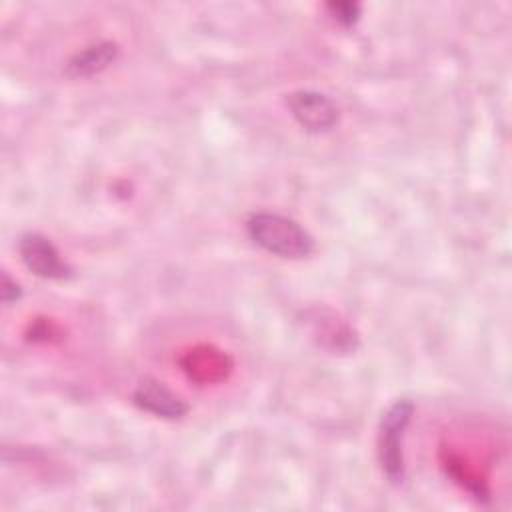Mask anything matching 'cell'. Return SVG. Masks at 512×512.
Segmentation results:
<instances>
[{"label":"cell","mask_w":512,"mask_h":512,"mask_svg":"<svg viewBox=\"0 0 512 512\" xmlns=\"http://www.w3.org/2000/svg\"><path fill=\"white\" fill-rule=\"evenodd\" d=\"M414 404L408 398L396 400L380 420L378 434V452L382 472L392 484H400L404 480V456H402V438L404 430L410 422Z\"/></svg>","instance_id":"2"},{"label":"cell","mask_w":512,"mask_h":512,"mask_svg":"<svg viewBox=\"0 0 512 512\" xmlns=\"http://www.w3.org/2000/svg\"><path fill=\"white\" fill-rule=\"evenodd\" d=\"M248 236L262 250L288 260H300L314 252L312 234L300 226L296 220L274 214V212H258L252 214L246 222Z\"/></svg>","instance_id":"1"},{"label":"cell","mask_w":512,"mask_h":512,"mask_svg":"<svg viewBox=\"0 0 512 512\" xmlns=\"http://www.w3.org/2000/svg\"><path fill=\"white\" fill-rule=\"evenodd\" d=\"M18 254L24 266L40 278L62 280L70 276V266L64 262L56 246L38 232H26L20 236Z\"/></svg>","instance_id":"4"},{"label":"cell","mask_w":512,"mask_h":512,"mask_svg":"<svg viewBox=\"0 0 512 512\" xmlns=\"http://www.w3.org/2000/svg\"><path fill=\"white\" fill-rule=\"evenodd\" d=\"M132 402L140 410L166 420H178L188 412V406L180 396H176L158 380H150V378L142 380L136 386V390L132 392Z\"/></svg>","instance_id":"5"},{"label":"cell","mask_w":512,"mask_h":512,"mask_svg":"<svg viewBox=\"0 0 512 512\" xmlns=\"http://www.w3.org/2000/svg\"><path fill=\"white\" fill-rule=\"evenodd\" d=\"M286 104L294 120L308 132H330L338 124V108L322 92L296 90L288 94Z\"/></svg>","instance_id":"3"},{"label":"cell","mask_w":512,"mask_h":512,"mask_svg":"<svg viewBox=\"0 0 512 512\" xmlns=\"http://www.w3.org/2000/svg\"><path fill=\"white\" fill-rule=\"evenodd\" d=\"M0 296H2V302L4 304H10L14 300H18L22 296V290L20 286L8 278V274L2 276V288H0Z\"/></svg>","instance_id":"8"},{"label":"cell","mask_w":512,"mask_h":512,"mask_svg":"<svg viewBox=\"0 0 512 512\" xmlns=\"http://www.w3.org/2000/svg\"><path fill=\"white\" fill-rule=\"evenodd\" d=\"M116 54H118V46L114 42H98L94 46H88L68 62V74L72 78L94 76L100 70H104L108 64H112Z\"/></svg>","instance_id":"6"},{"label":"cell","mask_w":512,"mask_h":512,"mask_svg":"<svg viewBox=\"0 0 512 512\" xmlns=\"http://www.w3.org/2000/svg\"><path fill=\"white\" fill-rule=\"evenodd\" d=\"M328 10L334 14V18L342 24H354L360 16V6L352 2H338V4H328Z\"/></svg>","instance_id":"7"}]
</instances>
